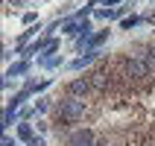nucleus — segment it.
Instances as JSON below:
<instances>
[{"mask_svg":"<svg viewBox=\"0 0 155 146\" xmlns=\"http://www.w3.org/2000/svg\"><path fill=\"white\" fill-rule=\"evenodd\" d=\"M29 146H44V138H38V135H35V138L29 140Z\"/></svg>","mask_w":155,"mask_h":146,"instance_id":"nucleus-13","label":"nucleus"},{"mask_svg":"<svg viewBox=\"0 0 155 146\" xmlns=\"http://www.w3.org/2000/svg\"><path fill=\"white\" fill-rule=\"evenodd\" d=\"M126 73H129L132 79H147V76H152V67L147 64L143 56H138V59H129V61H126Z\"/></svg>","mask_w":155,"mask_h":146,"instance_id":"nucleus-2","label":"nucleus"},{"mask_svg":"<svg viewBox=\"0 0 155 146\" xmlns=\"http://www.w3.org/2000/svg\"><path fill=\"white\" fill-rule=\"evenodd\" d=\"M140 24V18L138 15H132V18H123V29H132V26H138Z\"/></svg>","mask_w":155,"mask_h":146,"instance_id":"nucleus-11","label":"nucleus"},{"mask_svg":"<svg viewBox=\"0 0 155 146\" xmlns=\"http://www.w3.org/2000/svg\"><path fill=\"white\" fill-rule=\"evenodd\" d=\"M47 108H50V105H47V99H38V102L32 105V111H35V114H44Z\"/></svg>","mask_w":155,"mask_h":146,"instance_id":"nucleus-12","label":"nucleus"},{"mask_svg":"<svg viewBox=\"0 0 155 146\" xmlns=\"http://www.w3.org/2000/svg\"><path fill=\"white\" fill-rule=\"evenodd\" d=\"M88 82H91V88H105V85H108V79H105V73H103V70L91 73V79H88Z\"/></svg>","mask_w":155,"mask_h":146,"instance_id":"nucleus-7","label":"nucleus"},{"mask_svg":"<svg viewBox=\"0 0 155 146\" xmlns=\"http://www.w3.org/2000/svg\"><path fill=\"white\" fill-rule=\"evenodd\" d=\"M88 91H91V82L88 79H73L68 85V96H79V99H85Z\"/></svg>","mask_w":155,"mask_h":146,"instance_id":"nucleus-3","label":"nucleus"},{"mask_svg":"<svg viewBox=\"0 0 155 146\" xmlns=\"http://www.w3.org/2000/svg\"><path fill=\"white\" fill-rule=\"evenodd\" d=\"M105 38H108V32H100V35H94V38L88 41V47H91V50H97V47H100V44H103Z\"/></svg>","mask_w":155,"mask_h":146,"instance_id":"nucleus-10","label":"nucleus"},{"mask_svg":"<svg viewBox=\"0 0 155 146\" xmlns=\"http://www.w3.org/2000/svg\"><path fill=\"white\" fill-rule=\"evenodd\" d=\"M94 143L97 140H94V135H91L88 129H79L76 135L70 138V146H94Z\"/></svg>","mask_w":155,"mask_h":146,"instance_id":"nucleus-4","label":"nucleus"},{"mask_svg":"<svg viewBox=\"0 0 155 146\" xmlns=\"http://www.w3.org/2000/svg\"><path fill=\"white\" fill-rule=\"evenodd\" d=\"M94 59H97V53H94V50H88L85 56H79V59H73V64H70V67H73V70H82L85 64H91Z\"/></svg>","mask_w":155,"mask_h":146,"instance_id":"nucleus-5","label":"nucleus"},{"mask_svg":"<svg viewBox=\"0 0 155 146\" xmlns=\"http://www.w3.org/2000/svg\"><path fill=\"white\" fill-rule=\"evenodd\" d=\"M18 138H21V140H26V143H29V140L35 138L32 126H29V123H21V126H18Z\"/></svg>","mask_w":155,"mask_h":146,"instance_id":"nucleus-6","label":"nucleus"},{"mask_svg":"<svg viewBox=\"0 0 155 146\" xmlns=\"http://www.w3.org/2000/svg\"><path fill=\"white\" fill-rule=\"evenodd\" d=\"M94 146H114V143H111V140H108V138H105V140H97Z\"/></svg>","mask_w":155,"mask_h":146,"instance_id":"nucleus-14","label":"nucleus"},{"mask_svg":"<svg viewBox=\"0 0 155 146\" xmlns=\"http://www.w3.org/2000/svg\"><path fill=\"white\" fill-rule=\"evenodd\" d=\"M3 146H18V143H15L12 138H3Z\"/></svg>","mask_w":155,"mask_h":146,"instance_id":"nucleus-15","label":"nucleus"},{"mask_svg":"<svg viewBox=\"0 0 155 146\" xmlns=\"http://www.w3.org/2000/svg\"><path fill=\"white\" fill-rule=\"evenodd\" d=\"M9 3H15V6H24V0H9Z\"/></svg>","mask_w":155,"mask_h":146,"instance_id":"nucleus-16","label":"nucleus"},{"mask_svg":"<svg viewBox=\"0 0 155 146\" xmlns=\"http://www.w3.org/2000/svg\"><path fill=\"white\" fill-rule=\"evenodd\" d=\"M97 18L100 21H114V18H120V12L117 9H97Z\"/></svg>","mask_w":155,"mask_h":146,"instance_id":"nucleus-8","label":"nucleus"},{"mask_svg":"<svg viewBox=\"0 0 155 146\" xmlns=\"http://www.w3.org/2000/svg\"><path fill=\"white\" fill-rule=\"evenodd\" d=\"M59 114L64 120L76 123L79 117H85V99H79V96H68V99H61L59 102Z\"/></svg>","mask_w":155,"mask_h":146,"instance_id":"nucleus-1","label":"nucleus"},{"mask_svg":"<svg viewBox=\"0 0 155 146\" xmlns=\"http://www.w3.org/2000/svg\"><path fill=\"white\" fill-rule=\"evenodd\" d=\"M26 70H29V64L21 61V64H12V67L6 70V76H21V73H26Z\"/></svg>","mask_w":155,"mask_h":146,"instance_id":"nucleus-9","label":"nucleus"}]
</instances>
